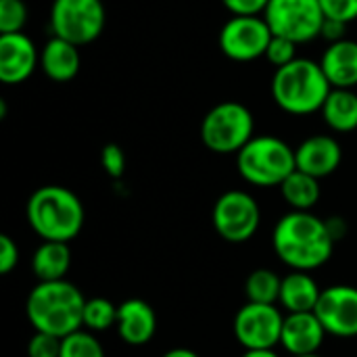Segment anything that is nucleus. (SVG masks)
<instances>
[{
	"label": "nucleus",
	"instance_id": "nucleus-24",
	"mask_svg": "<svg viewBox=\"0 0 357 357\" xmlns=\"http://www.w3.org/2000/svg\"><path fill=\"white\" fill-rule=\"evenodd\" d=\"M117 314L119 305L105 297H92L86 299L84 307V328L90 333H105L113 326H117Z\"/></svg>",
	"mask_w": 357,
	"mask_h": 357
},
{
	"label": "nucleus",
	"instance_id": "nucleus-14",
	"mask_svg": "<svg viewBox=\"0 0 357 357\" xmlns=\"http://www.w3.org/2000/svg\"><path fill=\"white\" fill-rule=\"evenodd\" d=\"M326 328L322 326L316 312H297L284 314L280 345L291 357L314 356L320 351L326 339Z\"/></svg>",
	"mask_w": 357,
	"mask_h": 357
},
{
	"label": "nucleus",
	"instance_id": "nucleus-9",
	"mask_svg": "<svg viewBox=\"0 0 357 357\" xmlns=\"http://www.w3.org/2000/svg\"><path fill=\"white\" fill-rule=\"evenodd\" d=\"M211 224L226 243L241 245L253 238L259 230L261 211L257 201L249 192L228 190L218 197L211 211Z\"/></svg>",
	"mask_w": 357,
	"mask_h": 357
},
{
	"label": "nucleus",
	"instance_id": "nucleus-7",
	"mask_svg": "<svg viewBox=\"0 0 357 357\" xmlns=\"http://www.w3.org/2000/svg\"><path fill=\"white\" fill-rule=\"evenodd\" d=\"M105 21L107 10L102 0H52V33L75 46H86L98 40L105 29Z\"/></svg>",
	"mask_w": 357,
	"mask_h": 357
},
{
	"label": "nucleus",
	"instance_id": "nucleus-35",
	"mask_svg": "<svg viewBox=\"0 0 357 357\" xmlns=\"http://www.w3.org/2000/svg\"><path fill=\"white\" fill-rule=\"evenodd\" d=\"M241 357H280L274 349H245Z\"/></svg>",
	"mask_w": 357,
	"mask_h": 357
},
{
	"label": "nucleus",
	"instance_id": "nucleus-15",
	"mask_svg": "<svg viewBox=\"0 0 357 357\" xmlns=\"http://www.w3.org/2000/svg\"><path fill=\"white\" fill-rule=\"evenodd\" d=\"M343 161L341 144L335 136L328 134H316L305 138L295 149V163L297 169L322 180L339 169Z\"/></svg>",
	"mask_w": 357,
	"mask_h": 357
},
{
	"label": "nucleus",
	"instance_id": "nucleus-8",
	"mask_svg": "<svg viewBox=\"0 0 357 357\" xmlns=\"http://www.w3.org/2000/svg\"><path fill=\"white\" fill-rule=\"evenodd\" d=\"M264 19L274 36L305 44L322 33L326 17L320 0H270Z\"/></svg>",
	"mask_w": 357,
	"mask_h": 357
},
{
	"label": "nucleus",
	"instance_id": "nucleus-13",
	"mask_svg": "<svg viewBox=\"0 0 357 357\" xmlns=\"http://www.w3.org/2000/svg\"><path fill=\"white\" fill-rule=\"evenodd\" d=\"M40 65V50L33 40L19 33H2L0 36V82L15 86L23 84L31 77L36 67Z\"/></svg>",
	"mask_w": 357,
	"mask_h": 357
},
{
	"label": "nucleus",
	"instance_id": "nucleus-33",
	"mask_svg": "<svg viewBox=\"0 0 357 357\" xmlns=\"http://www.w3.org/2000/svg\"><path fill=\"white\" fill-rule=\"evenodd\" d=\"M345 27H347V23H343V21L324 19V25H322V33L320 36H324L333 44V42L345 40Z\"/></svg>",
	"mask_w": 357,
	"mask_h": 357
},
{
	"label": "nucleus",
	"instance_id": "nucleus-31",
	"mask_svg": "<svg viewBox=\"0 0 357 357\" xmlns=\"http://www.w3.org/2000/svg\"><path fill=\"white\" fill-rule=\"evenodd\" d=\"M19 264V247L8 234H0V274H10Z\"/></svg>",
	"mask_w": 357,
	"mask_h": 357
},
{
	"label": "nucleus",
	"instance_id": "nucleus-11",
	"mask_svg": "<svg viewBox=\"0 0 357 357\" xmlns=\"http://www.w3.org/2000/svg\"><path fill=\"white\" fill-rule=\"evenodd\" d=\"M272 36L274 33L264 15H234L224 23L220 31V48L228 59L249 63L266 56Z\"/></svg>",
	"mask_w": 357,
	"mask_h": 357
},
{
	"label": "nucleus",
	"instance_id": "nucleus-1",
	"mask_svg": "<svg viewBox=\"0 0 357 357\" xmlns=\"http://www.w3.org/2000/svg\"><path fill=\"white\" fill-rule=\"evenodd\" d=\"M335 243L328 222L312 211L284 213L272 232L274 253L291 270L314 272L322 268L333 257Z\"/></svg>",
	"mask_w": 357,
	"mask_h": 357
},
{
	"label": "nucleus",
	"instance_id": "nucleus-26",
	"mask_svg": "<svg viewBox=\"0 0 357 357\" xmlns=\"http://www.w3.org/2000/svg\"><path fill=\"white\" fill-rule=\"evenodd\" d=\"M27 21V6L23 0H0V36L19 33Z\"/></svg>",
	"mask_w": 357,
	"mask_h": 357
},
{
	"label": "nucleus",
	"instance_id": "nucleus-32",
	"mask_svg": "<svg viewBox=\"0 0 357 357\" xmlns=\"http://www.w3.org/2000/svg\"><path fill=\"white\" fill-rule=\"evenodd\" d=\"M222 2L232 15L249 17V15H264L270 0H222Z\"/></svg>",
	"mask_w": 357,
	"mask_h": 357
},
{
	"label": "nucleus",
	"instance_id": "nucleus-5",
	"mask_svg": "<svg viewBox=\"0 0 357 357\" xmlns=\"http://www.w3.org/2000/svg\"><path fill=\"white\" fill-rule=\"evenodd\" d=\"M236 167L257 188L280 186L297 169L295 149L276 136H253L236 155Z\"/></svg>",
	"mask_w": 357,
	"mask_h": 357
},
{
	"label": "nucleus",
	"instance_id": "nucleus-16",
	"mask_svg": "<svg viewBox=\"0 0 357 357\" xmlns=\"http://www.w3.org/2000/svg\"><path fill=\"white\" fill-rule=\"evenodd\" d=\"M115 328L126 345L142 347L157 333V314L144 299H128L119 305Z\"/></svg>",
	"mask_w": 357,
	"mask_h": 357
},
{
	"label": "nucleus",
	"instance_id": "nucleus-37",
	"mask_svg": "<svg viewBox=\"0 0 357 357\" xmlns=\"http://www.w3.org/2000/svg\"><path fill=\"white\" fill-rule=\"evenodd\" d=\"M295 357H322L320 354H314V356H295Z\"/></svg>",
	"mask_w": 357,
	"mask_h": 357
},
{
	"label": "nucleus",
	"instance_id": "nucleus-23",
	"mask_svg": "<svg viewBox=\"0 0 357 357\" xmlns=\"http://www.w3.org/2000/svg\"><path fill=\"white\" fill-rule=\"evenodd\" d=\"M280 284H282V276H278L274 270L257 268L245 280V297L247 301H253V303L278 305Z\"/></svg>",
	"mask_w": 357,
	"mask_h": 357
},
{
	"label": "nucleus",
	"instance_id": "nucleus-25",
	"mask_svg": "<svg viewBox=\"0 0 357 357\" xmlns=\"http://www.w3.org/2000/svg\"><path fill=\"white\" fill-rule=\"evenodd\" d=\"M59 357H107L102 343L96 339V333L79 328L61 339Z\"/></svg>",
	"mask_w": 357,
	"mask_h": 357
},
{
	"label": "nucleus",
	"instance_id": "nucleus-30",
	"mask_svg": "<svg viewBox=\"0 0 357 357\" xmlns=\"http://www.w3.org/2000/svg\"><path fill=\"white\" fill-rule=\"evenodd\" d=\"M100 165L111 178H121L126 172V155L119 144H105L100 151Z\"/></svg>",
	"mask_w": 357,
	"mask_h": 357
},
{
	"label": "nucleus",
	"instance_id": "nucleus-6",
	"mask_svg": "<svg viewBox=\"0 0 357 357\" xmlns=\"http://www.w3.org/2000/svg\"><path fill=\"white\" fill-rule=\"evenodd\" d=\"M255 136V117L243 102L224 100L215 105L201 123L203 144L218 155H238Z\"/></svg>",
	"mask_w": 357,
	"mask_h": 357
},
{
	"label": "nucleus",
	"instance_id": "nucleus-34",
	"mask_svg": "<svg viewBox=\"0 0 357 357\" xmlns=\"http://www.w3.org/2000/svg\"><path fill=\"white\" fill-rule=\"evenodd\" d=\"M161 357H201L197 351L192 349H186V347H174L169 351H165Z\"/></svg>",
	"mask_w": 357,
	"mask_h": 357
},
{
	"label": "nucleus",
	"instance_id": "nucleus-2",
	"mask_svg": "<svg viewBox=\"0 0 357 357\" xmlns=\"http://www.w3.org/2000/svg\"><path fill=\"white\" fill-rule=\"evenodd\" d=\"M84 293L65 280L38 282L25 299V316L33 331L67 337L84 328Z\"/></svg>",
	"mask_w": 357,
	"mask_h": 357
},
{
	"label": "nucleus",
	"instance_id": "nucleus-12",
	"mask_svg": "<svg viewBox=\"0 0 357 357\" xmlns=\"http://www.w3.org/2000/svg\"><path fill=\"white\" fill-rule=\"evenodd\" d=\"M316 316L331 337H357V289L349 284H335L322 289L316 305Z\"/></svg>",
	"mask_w": 357,
	"mask_h": 357
},
{
	"label": "nucleus",
	"instance_id": "nucleus-17",
	"mask_svg": "<svg viewBox=\"0 0 357 357\" xmlns=\"http://www.w3.org/2000/svg\"><path fill=\"white\" fill-rule=\"evenodd\" d=\"M82 67L79 46L52 36L40 50V69L52 82H71Z\"/></svg>",
	"mask_w": 357,
	"mask_h": 357
},
{
	"label": "nucleus",
	"instance_id": "nucleus-19",
	"mask_svg": "<svg viewBox=\"0 0 357 357\" xmlns=\"http://www.w3.org/2000/svg\"><path fill=\"white\" fill-rule=\"evenodd\" d=\"M324 75L333 88H356L357 86V42L339 40L333 42L320 61Z\"/></svg>",
	"mask_w": 357,
	"mask_h": 357
},
{
	"label": "nucleus",
	"instance_id": "nucleus-3",
	"mask_svg": "<svg viewBox=\"0 0 357 357\" xmlns=\"http://www.w3.org/2000/svg\"><path fill=\"white\" fill-rule=\"evenodd\" d=\"M25 218L42 241L69 243L82 232L86 209L73 190L48 184L31 192L25 205Z\"/></svg>",
	"mask_w": 357,
	"mask_h": 357
},
{
	"label": "nucleus",
	"instance_id": "nucleus-4",
	"mask_svg": "<svg viewBox=\"0 0 357 357\" xmlns=\"http://www.w3.org/2000/svg\"><path fill=\"white\" fill-rule=\"evenodd\" d=\"M333 86L320 63L312 59H295L278 67L272 77L274 102L291 115H312L322 109Z\"/></svg>",
	"mask_w": 357,
	"mask_h": 357
},
{
	"label": "nucleus",
	"instance_id": "nucleus-22",
	"mask_svg": "<svg viewBox=\"0 0 357 357\" xmlns=\"http://www.w3.org/2000/svg\"><path fill=\"white\" fill-rule=\"evenodd\" d=\"M278 188L287 205L295 211H312L322 195L320 180L301 169H295Z\"/></svg>",
	"mask_w": 357,
	"mask_h": 357
},
{
	"label": "nucleus",
	"instance_id": "nucleus-36",
	"mask_svg": "<svg viewBox=\"0 0 357 357\" xmlns=\"http://www.w3.org/2000/svg\"><path fill=\"white\" fill-rule=\"evenodd\" d=\"M6 117V100H0V119Z\"/></svg>",
	"mask_w": 357,
	"mask_h": 357
},
{
	"label": "nucleus",
	"instance_id": "nucleus-27",
	"mask_svg": "<svg viewBox=\"0 0 357 357\" xmlns=\"http://www.w3.org/2000/svg\"><path fill=\"white\" fill-rule=\"evenodd\" d=\"M266 59L276 69L293 63L297 59V42H293L289 38H282V36H272V40L268 44V50H266Z\"/></svg>",
	"mask_w": 357,
	"mask_h": 357
},
{
	"label": "nucleus",
	"instance_id": "nucleus-28",
	"mask_svg": "<svg viewBox=\"0 0 357 357\" xmlns=\"http://www.w3.org/2000/svg\"><path fill=\"white\" fill-rule=\"evenodd\" d=\"M61 356V337L36 331L27 341V357H59Z\"/></svg>",
	"mask_w": 357,
	"mask_h": 357
},
{
	"label": "nucleus",
	"instance_id": "nucleus-20",
	"mask_svg": "<svg viewBox=\"0 0 357 357\" xmlns=\"http://www.w3.org/2000/svg\"><path fill=\"white\" fill-rule=\"evenodd\" d=\"M71 268V249L69 243L42 241V245L31 255V272L38 282L65 280Z\"/></svg>",
	"mask_w": 357,
	"mask_h": 357
},
{
	"label": "nucleus",
	"instance_id": "nucleus-10",
	"mask_svg": "<svg viewBox=\"0 0 357 357\" xmlns=\"http://www.w3.org/2000/svg\"><path fill=\"white\" fill-rule=\"evenodd\" d=\"M284 314L274 303L247 301L234 316V337L245 349H274L280 345Z\"/></svg>",
	"mask_w": 357,
	"mask_h": 357
},
{
	"label": "nucleus",
	"instance_id": "nucleus-21",
	"mask_svg": "<svg viewBox=\"0 0 357 357\" xmlns=\"http://www.w3.org/2000/svg\"><path fill=\"white\" fill-rule=\"evenodd\" d=\"M320 113L333 132H354L357 130V94L351 88H333Z\"/></svg>",
	"mask_w": 357,
	"mask_h": 357
},
{
	"label": "nucleus",
	"instance_id": "nucleus-18",
	"mask_svg": "<svg viewBox=\"0 0 357 357\" xmlns=\"http://www.w3.org/2000/svg\"><path fill=\"white\" fill-rule=\"evenodd\" d=\"M320 295H322V289L318 280L312 276V272L291 270L287 276H282L278 305L284 310V314L314 312Z\"/></svg>",
	"mask_w": 357,
	"mask_h": 357
},
{
	"label": "nucleus",
	"instance_id": "nucleus-29",
	"mask_svg": "<svg viewBox=\"0 0 357 357\" xmlns=\"http://www.w3.org/2000/svg\"><path fill=\"white\" fill-rule=\"evenodd\" d=\"M320 4L326 19L343 21L347 25L357 19V0H320Z\"/></svg>",
	"mask_w": 357,
	"mask_h": 357
}]
</instances>
